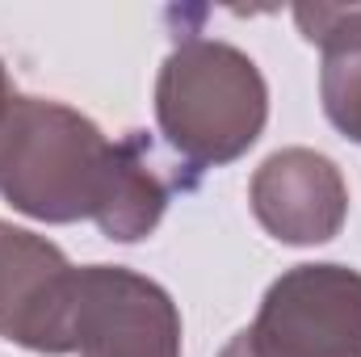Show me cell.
Segmentation results:
<instances>
[{
	"label": "cell",
	"instance_id": "52a82bcc",
	"mask_svg": "<svg viewBox=\"0 0 361 357\" xmlns=\"http://www.w3.org/2000/svg\"><path fill=\"white\" fill-rule=\"evenodd\" d=\"M177 185L180 177L164 169V160L156 156V143L143 131H130L126 139L114 143L109 177H105L101 206H97L92 223L101 227L105 240L139 244L160 227Z\"/></svg>",
	"mask_w": 361,
	"mask_h": 357
},
{
	"label": "cell",
	"instance_id": "6da1fadb",
	"mask_svg": "<svg viewBox=\"0 0 361 357\" xmlns=\"http://www.w3.org/2000/svg\"><path fill=\"white\" fill-rule=\"evenodd\" d=\"M114 143L80 109L13 97L0 109V198L38 223H80L101 206Z\"/></svg>",
	"mask_w": 361,
	"mask_h": 357
},
{
	"label": "cell",
	"instance_id": "9c48e42d",
	"mask_svg": "<svg viewBox=\"0 0 361 357\" xmlns=\"http://www.w3.org/2000/svg\"><path fill=\"white\" fill-rule=\"evenodd\" d=\"M219 357H252V353H248V341H244V332H235V337L223 345V353H219Z\"/></svg>",
	"mask_w": 361,
	"mask_h": 357
},
{
	"label": "cell",
	"instance_id": "3957f363",
	"mask_svg": "<svg viewBox=\"0 0 361 357\" xmlns=\"http://www.w3.org/2000/svg\"><path fill=\"white\" fill-rule=\"evenodd\" d=\"M252 357H361V273L349 265H294L244 328Z\"/></svg>",
	"mask_w": 361,
	"mask_h": 357
},
{
	"label": "cell",
	"instance_id": "5b68a950",
	"mask_svg": "<svg viewBox=\"0 0 361 357\" xmlns=\"http://www.w3.org/2000/svg\"><path fill=\"white\" fill-rule=\"evenodd\" d=\"M76 273L59 244L0 223V341L34 353H76Z\"/></svg>",
	"mask_w": 361,
	"mask_h": 357
},
{
	"label": "cell",
	"instance_id": "277c9868",
	"mask_svg": "<svg viewBox=\"0 0 361 357\" xmlns=\"http://www.w3.org/2000/svg\"><path fill=\"white\" fill-rule=\"evenodd\" d=\"M72 337L80 357H180V315L160 282L126 265H85Z\"/></svg>",
	"mask_w": 361,
	"mask_h": 357
},
{
	"label": "cell",
	"instance_id": "7a4b0ae2",
	"mask_svg": "<svg viewBox=\"0 0 361 357\" xmlns=\"http://www.w3.org/2000/svg\"><path fill=\"white\" fill-rule=\"evenodd\" d=\"M269 89L261 68L231 42L185 38L156 80L160 135L193 169L240 160L265 131Z\"/></svg>",
	"mask_w": 361,
	"mask_h": 357
},
{
	"label": "cell",
	"instance_id": "8992f818",
	"mask_svg": "<svg viewBox=\"0 0 361 357\" xmlns=\"http://www.w3.org/2000/svg\"><path fill=\"white\" fill-rule=\"evenodd\" d=\"M248 202L273 240L311 248L341 236L349 214V185L328 156L311 147H281L252 173Z\"/></svg>",
	"mask_w": 361,
	"mask_h": 357
},
{
	"label": "cell",
	"instance_id": "ba28073f",
	"mask_svg": "<svg viewBox=\"0 0 361 357\" xmlns=\"http://www.w3.org/2000/svg\"><path fill=\"white\" fill-rule=\"evenodd\" d=\"M294 21L324 51L319 97L328 122L361 143V4H294Z\"/></svg>",
	"mask_w": 361,
	"mask_h": 357
}]
</instances>
